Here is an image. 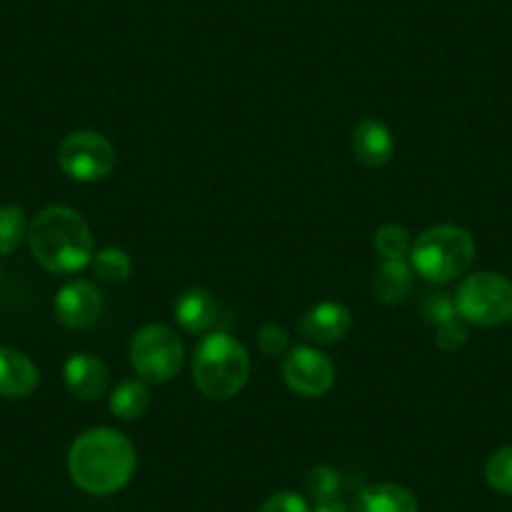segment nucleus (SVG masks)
<instances>
[{
	"label": "nucleus",
	"instance_id": "obj_13",
	"mask_svg": "<svg viewBox=\"0 0 512 512\" xmlns=\"http://www.w3.org/2000/svg\"><path fill=\"white\" fill-rule=\"evenodd\" d=\"M38 387V367L18 349L0 347V397L21 400Z\"/></svg>",
	"mask_w": 512,
	"mask_h": 512
},
{
	"label": "nucleus",
	"instance_id": "obj_1",
	"mask_svg": "<svg viewBox=\"0 0 512 512\" xmlns=\"http://www.w3.org/2000/svg\"><path fill=\"white\" fill-rule=\"evenodd\" d=\"M136 472V447L111 427H96L76 437L68 450V475L88 495H113Z\"/></svg>",
	"mask_w": 512,
	"mask_h": 512
},
{
	"label": "nucleus",
	"instance_id": "obj_16",
	"mask_svg": "<svg viewBox=\"0 0 512 512\" xmlns=\"http://www.w3.org/2000/svg\"><path fill=\"white\" fill-rule=\"evenodd\" d=\"M412 272L415 269L405 259H382L372 274L374 299L384 304H400L412 292Z\"/></svg>",
	"mask_w": 512,
	"mask_h": 512
},
{
	"label": "nucleus",
	"instance_id": "obj_6",
	"mask_svg": "<svg viewBox=\"0 0 512 512\" xmlns=\"http://www.w3.org/2000/svg\"><path fill=\"white\" fill-rule=\"evenodd\" d=\"M128 357L139 379L146 384H164L184 367V342L166 324H146L131 339Z\"/></svg>",
	"mask_w": 512,
	"mask_h": 512
},
{
	"label": "nucleus",
	"instance_id": "obj_11",
	"mask_svg": "<svg viewBox=\"0 0 512 512\" xmlns=\"http://www.w3.org/2000/svg\"><path fill=\"white\" fill-rule=\"evenodd\" d=\"M352 329V312L342 302H319L307 309L299 322V332L314 344H337Z\"/></svg>",
	"mask_w": 512,
	"mask_h": 512
},
{
	"label": "nucleus",
	"instance_id": "obj_23",
	"mask_svg": "<svg viewBox=\"0 0 512 512\" xmlns=\"http://www.w3.org/2000/svg\"><path fill=\"white\" fill-rule=\"evenodd\" d=\"M422 314H425V319L435 329L460 317L455 307V299H452L450 294H430V297L425 299V304H422Z\"/></svg>",
	"mask_w": 512,
	"mask_h": 512
},
{
	"label": "nucleus",
	"instance_id": "obj_5",
	"mask_svg": "<svg viewBox=\"0 0 512 512\" xmlns=\"http://www.w3.org/2000/svg\"><path fill=\"white\" fill-rule=\"evenodd\" d=\"M452 299L465 324L500 327L512 319V282L497 272L470 274L462 279Z\"/></svg>",
	"mask_w": 512,
	"mask_h": 512
},
{
	"label": "nucleus",
	"instance_id": "obj_21",
	"mask_svg": "<svg viewBox=\"0 0 512 512\" xmlns=\"http://www.w3.org/2000/svg\"><path fill=\"white\" fill-rule=\"evenodd\" d=\"M485 480L492 490L512 495V445L492 452L485 462Z\"/></svg>",
	"mask_w": 512,
	"mask_h": 512
},
{
	"label": "nucleus",
	"instance_id": "obj_10",
	"mask_svg": "<svg viewBox=\"0 0 512 512\" xmlns=\"http://www.w3.org/2000/svg\"><path fill=\"white\" fill-rule=\"evenodd\" d=\"M108 377L111 374H108L103 359L88 352L71 354L66 367H63V379H66L68 392L81 402L101 400L108 390Z\"/></svg>",
	"mask_w": 512,
	"mask_h": 512
},
{
	"label": "nucleus",
	"instance_id": "obj_19",
	"mask_svg": "<svg viewBox=\"0 0 512 512\" xmlns=\"http://www.w3.org/2000/svg\"><path fill=\"white\" fill-rule=\"evenodd\" d=\"M28 216L21 206H0V254H13L28 239Z\"/></svg>",
	"mask_w": 512,
	"mask_h": 512
},
{
	"label": "nucleus",
	"instance_id": "obj_17",
	"mask_svg": "<svg viewBox=\"0 0 512 512\" xmlns=\"http://www.w3.org/2000/svg\"><path fill=\"white\" fill-rule=\"evenodd\" d=\"M151 407V392L149 384L144 379H123L116 384V390L108 397V410L118 417V420H139L146 415Z\"/></svg>",
	"mask_w": 512,
	"mask_h": 512
},
{
	"label": "nucleus",
	"instance_id": "obj_26",
	"mask_svg": "<svg viewBox=\"0 0 512 512\" xmlns=\"http://www.w3.org/2000/svg\"><path fill=\"white\" fill-rule=\"evenodd\" d=\"M259 512H312V510H309L307 500H304L302 495L282 490V492H274V495L264 502Z\"/></svg>",
	"mask_w": 512,
	"mask_h": 512
},
{
	"label": "nucleus",
	"instance_id": "obj_4",
	"mask_svg": "<svg viewBox=\"0 0 512 512\" xmlns=\"http://www.w3.org/2000/svg\"><path fill=\"white\" fill-rule=\"evenodd\" d=\"M475 262V239L467 229L455 224H440L422 231L412 241L410 267L425 282L450 284Z\"/></svg>",
	"mask_w": 512,
	"mask_h": 512
},
{
	"label": "nucleus",
	"instance_id": "obj_3",
	"mask_svg": "<svg viewBox=\"0 0 512 512\" xmlns=\"http://www.w3.org/2000/svg\"><path fill=\"white\" fill-rule=\"evenodd\" d=\"M196 390L209 400H231L249 382L251 359L244 344L226 332H209L194 349L191 362Z\"/></svg>",
	"mask_w": 512,
	"mask_h": 512
},
{
	"label": "nucleus",
	"instance_id": "obj_8",
	"mask_svg": "<svg viewBox=\"0 0 512 512\" xmlns=\"http://www.w3.org/2000/svg\"><path fill=\"white\" fill-rule=\"evenodd\" d=\"M282 374L289 390L297 392L299 397H309V400L332 392L334 382H337V369H334L332 359L307 344L289 349V354L284 357Z\"/></svg>",
	"mask_w": 512,
	"mask_h": 512
},
{
	"label": "nucleus",
	"instance_id": "obj_15",
	"mask_svg": "<svg viewBox=\"0 0 512 512\" xmlns=\"http://www.w3.org/2000/svg\"><path fill=\"white\" fill-rule=\"evenodd\" d=\"M352 512H420L417 497L395 482H377L354 497Z\"/></svg>",
	"mask_w": 512,
	"mask_h": 512
},
{
	"label": "nucleus",
	"instance_id": "obj_2",
	"mask_svg": "<svg viewBox=\"0 0 512 512\" xmlns=\"http://www.w3.org/2000/svg\"><path fill=\"white\" fill-rule=\"evenodd\" d=\"M36 262L51 274H76L93 259V234L88 221L68 206H48L28 229Z\"/></svg>",
	"mask_w": 512,
	"mask_h": 512
},
{
	"label": "nucleus",
	"instance_id": "obj_18",
	"mask_svg": "<svg viewBox=\"0 0 512 512\" xmlns=\"http://www.w3.org/2000/svg\"><path fill=\"white\" fill-rule=\"evenodd\" d=\"M91 264H93V274H96L101 282H108V284L126 282V279L131 277V269H134L131 256H128L123 249H118V246H106V249L96 251Z\"/></svg>",
	"mask_w": 512,
	"mask_h": 512
},
{
	"label": "nucleus",
	"instance_id": "obj_12",
	"mask_svg": "<svg viewBox=\"0 0 512 512\" xmlns=\"http://www.w3.org/2000/svg\"><path fill=\"white\" fill-rule=\"evenodd\" d=\"M352 154L367 169L390 164L395 156V136L390 126L379 118H362L352 128Z\"/></svg>",
	"mask_w": 512,
	"mask_h": 512
},
{
	"label": "nucleus",
	"instance_id": "obj_20",
	"mask_svg": "<svg viewBox=\"0 0 512 512\" xmlns=\"http://www.w3.org/2000/svg\"><path fill=\"white\" fill-rule=\"evenodd\" d=\"M372 244L382 259H405L412 251V236L402 224H384L374 231Z\"/></svg>",
	"mask_w": 512,
	"mask_h": 512
},
{
	"label": "nucleus",
	"instance_id": "obj_22",
	"mask_svg": "<svg viewBox=\"0 0 512 512\" xmlns=\"http://www.w3.org/2000/svg\"><path fill=\"white\" fill-rule=\"evenodd\" d=\"M304 485H307V495L312 497L314 502L334 500L339 492V487H342V477H339V472L334 470V467L317 465L307 472V480H304Z\"/></svg>",
	"mask_w": 512,
	"mask_h": 512
},
{
	"label": "nucleus",
	"instance_id": "obj_25",
	"mask_svg": "<svg viewBox=\"0 0 512 512\" xmlns=\"http://www.w3.org/2000/svg\"><path fill=\"white\" fill-rule=\"evenodd\" d=\"M259 349H262L267 357H282L289 349V332L279 324H264L259 329Z\"/></svg>",
	"mask_w": 512,
	"mask_h": 512
},
{
	"label": "nucleus",
	"instance_id": "obj_9",
	"mask_svg": "<svg viewBox=\"0 0 512 512\" xmlns=\"http://www.w3.org/2000/svg\"><path fill=\"white\" fill-rule=\"evenodd\" d=\"M53 309H56V319L63 327L81 332V329H91L98 322L103 312V297L96 284L76 279V282H68L58 289Z\"/></svg>",
	"mask_w": 512,
	"mask_h": 512
},
{
	"label": "nucleus",
	"instance_id": "obj_24",
	"mask_svg": "<svg viewBox=\"0 0 512 512\" xmlns=\"http://www.w3.org/2000/svg\"><path fill=\"white\" fill-rule=\"evenodd\" d=\"M467 337H470V334H467L465 322H462L460 317L452 319V322H447V324H442V327H437V332H435V342L442 352H457V349L465 347Z\"/></svg>",
	"mask_w": 512,
	"mask_h": 512
},
{
	"label": "nucleus",
	"instance_id": "obj_27",
	"mask_svg": "<svg viewBox=\"0 0 512 512\" xmlns=\"http://www.w3.org/2000/svg\"><path fill=\"white\" fill-rule=\"evenodd\" d=\"M312 512H349V510H347V505H344V502L339 500V497H334V500L317 502Z\"/></svg>",
	"mask_w": 512,
	"mask_h": 512
},
{
	"label": "nucleus",
	"instance_id": "obj_7",
	"mask_svg": "<svg viewBox=\"0 0 512 512\" xmlns=\"http://www.w3.org/2000/svg\"><path fill=\"white\" fill-rule=\"evenodd\" d=\"M58 166L68 179L93 184L116 169V149L98 131H73L58 146Z\"/></svg>",
	"mask_w": 512,
	"mask_h": 512
},
{
	"label": "nucleus",
	"instance_id": "obj_14",
	"mask_svg": "<svg viewBox=\"0 0 512 512\" xmlns=\"http://www.w3.org/2000/svg\"><path fill=\"white\" fill-rule=\"evenodd\" d=\"M219 302L206 289H186L174 304V317L179 327L189 334H206L219 322Z\"/></svg>",
	"mask_w": 512,
	"mask_h": 512
}]
</instances>
